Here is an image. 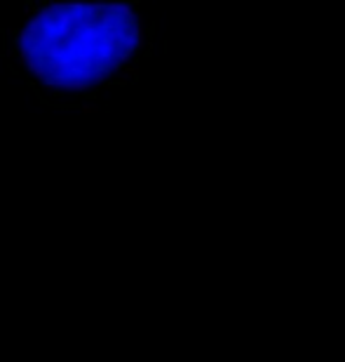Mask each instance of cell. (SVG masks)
Instances as JSON below:
<instances>
[{
    "mask_svg": "<svg viewBox=\"0 0 345 362\" xmlns=\"http://www.w3.org/2000/svg\"><path fill=\"white\" fill-rule=\"evenodd\" d=\"M153 26L134 0L28 3L0 28V57L42 104L89 109L139 78Z\"/></svg>",
    "mask_w": 345,
    "mask_h": 362,
    "instance_id": "cell-1",
    "label": "cell"
}]
</instances>
